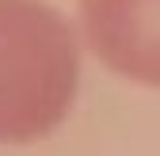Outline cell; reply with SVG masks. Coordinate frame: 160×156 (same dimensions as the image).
Returning <instances> with one entry per match:
<instances>
[{
  "label": "cell",
  "mask_w": 160,
  "mask_h": 156,
  "mask_svg": "<svg viewBox=\"0 0 160 156\" xmlns=\"http://www.w3.org/2000/svg\"><path fill=\"white\" fill-rule=\"evenodd\" d=\"M76 23L50 0H0V145H38L69 122L80 91Z\"/></svg>",
  "instance_id": "1"
},
{
  "label": "cell",
  "mask_w": 160,
  "mask_h": 156,
  "mask_svg": "<svg viewBox=\"0 0 160 156\" xmlns=\"http://www.w3.org/2000/svg\"><path fill=\"white\" fill-rule=\"evenodd\" d=\"M72 23L111 76L160 88V0H76Z\"/></svg>",
  "instance_id": "2"
}]
</instances>
